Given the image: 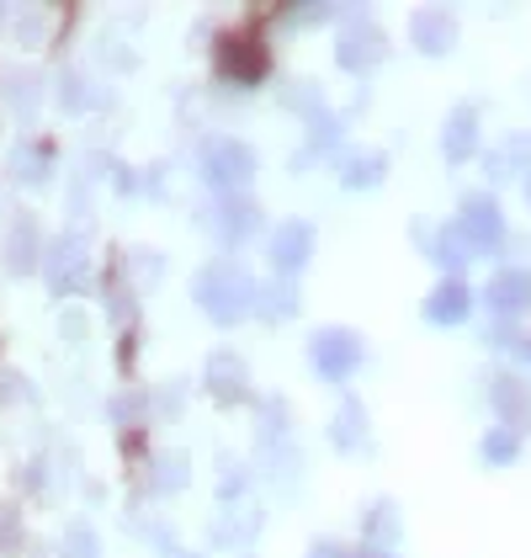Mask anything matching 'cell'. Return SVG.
<instances>
[{
  "label": "cell",
  "mask_w": 531,
  "mask_h": 558,
  "mask_svg": "<svg viewBox=\"0 0 531 558\" xmlns=\"http://www.w3.org/2000/svg\"><path fill=\"white\" fill-rule=\"evenodd\" d=\"M356 362H361V341H356L351 330H324V336H313V367H319L324 378H351Z\"/></svg>",
  "instance_id": "cell-1"
},
{
  "label": "cell",
  "mask_w": 531,
  "mask_h": 558,
  "mask_svg": "<svg viewBox=\"0 0 531 558\" xmlns=\"http://www.w3.org/2000/svg\"><path fill=\"white\" fill-rule=\"evenodd\" d=\"M309 245H313L309 223H282V234H276V266H282V271L304 266V260H309Z\"/></svg>",
  "instance_id": "cell-5"
},
{
  "label": "cell",
  "mask_w": 531,
  "mask_h": 558,
  "mask_svg": "<svg viewBox=\"0 0 531 558\" xmlns=\"http://www.w3.org/2000/svg\"><path fill=\"white\" fill-rule=\"evenodd\" d=\"M473 314V293L462 288V282H442L431 299H425V319H436V325H462Z\"/></svg>",
  "instance_id": "cell-3"
},
{
  "label": "cell",
  "mask_w": 531,
  "mask_h": 558,
  "mask_svg": "<svg viewBox=\"0 0 531 558\" xmlns=\"http://www.w3.org/2000/svg\"><path fill=\"white\" fill-rule=\"evenodd\" d=\"M473 138H479L473 112H457V118H452V129H446V155H452V160H462V155L473 149Z\"/></svg>",
  "instance_id": "cell-7"
},
{
  "label": "cell",
  "mask_w": 531,
  "mask_h": 558,
  "mask_svg": "<svg viewBox=\"0 0 531 558\" xmlns=\"http://www.w3.org/2000/svg\"><path fill=\"white\" fill-rule=\"evenodd\" d=\"M499 404H505V410H521V415L531 421V388L527 384H516V378L499 384Z\"/></svg>",
  "instance_id": "cell-9"
},
{
  "label": "cell",
  "mask_w": 531,
  "mask_h": 558,
  "mask_svg": "<svg viewBox=\"0 0 531 558\" xmlns=\"http://www.w3.org/2000/svg\"><path fill=\"white\" fill-rule=\"evenodd\" d=\"M462 234H468V245H484V251H494L499 245V208L489 203V197H468L462 203Z\"/></svg>",
  "instance_id": "cell-2"
},
{
  "label": "cell",
  "mask_w": 531,
  "mask_h": 558,
  "mask_svg": "<svg viewBox=\"0 0 531 558\" xmlns=\"http://www.w3.org/2000/svg\"><path fill=\"white\" fill-rule=\"evenodd\" d=\"M356 436H361V415H356V410H346V426H335V441H346V447H351Z\"/></svg>",
  "instance_id": "cell-10"
},
{
  "label": "cell",
  "mask_w": 531,
  "mask_h": 558,
  "mask_svg": "<svg viewBox=\"0 0 531 558\" xmlns=\"http://www.w3.org/2000/svg\"><path fill=\"white\" fill-rule=\"evenodd\" d=\"M489 303H494L499 314H521V308H531V277L527 271H499V277L489 282Z\"/></svg>",
  "instance_id": "cell-4"
},
{
  "label": "cell",
  "mask_w": 531,
  "mask_h": 558,
  "mask_svg": "<svg viewBox=\"0 0 531 558\" xmlns=\"http://www.w3.org/2000/svg\"><path fill=\"white\" fill-rule=\"evenodd\" d=\"M516 452H521V441H516L510 430H489L484 458H489V463H494V469H505V463H516Z\"/></svg>",
  "instance_id": "cell-8"
},
{
  "label": "cell",
  "mask_w": 531,
  "mask_h": 558,
  "mask_svg": "<svg viewBox=\"0 0 531 558\" xmlns=\"http://www.w3.org/2000/svg\"><path fill=\"white\" fill-rule=\"evenodd\" d=\"M527 351H531V345H527Z\"/></svg>",
  "instance_id": "cell-11"
},
{
  "label": "cell",
  "mask_w": 531,
  "mask_h": 558,
  "mask_svg": "<svg viewBox=\"0 0 531 558\" xmlns=\"http://www.w3.org/2000/svg\"><path fill=\"white\" fill-rule=\"evenodd\" d=\"M415 33H420V48L442 53V48H452V16H446V11H431V16L415 22Z\"/></svg>",
  "instance_id": "cell-6"
}]
</instances>
